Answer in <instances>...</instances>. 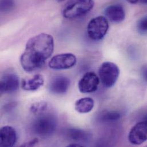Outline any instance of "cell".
<instances>
[{"instance_id":"6da1fadb","label":"cell","mask_w":147,"mask_h":147,"mask_svg":"<svg viewBox=\"0 0 147 147\" xmlns=\"http://www.w3.org/2000/svg\"><path fill=\"white\" fill-rule=\"evenodd\" d=\"M54 50V39L49 34L41 33L30 38L20 57V63L26 72L42 68Z\"/></svg>"},{"instance_id":"7a4b0ae2","label":"cell","mask_w":147,"mask_h":147,"mask_svg":"<svg viewBox=\"0 0 147 147\" xmlns=\"http://www.w3.org/2000/svg\"><path fill=\"white\" fill-rule=\"evenodd\" d=\"M32 124L33 132L41 138L51 136L57 128V119L55 115L47 111L36 115Z\"/></svg>"},{"instance_id":"3957f363","label":"cell","mask_w":147,"mask_h":147,"mask_svg":"<svg viewBox=\"0 0 147 147\" xmlns=\"http://www.w3.org/2000/svg\"><path fill=\"white\" fill-rule=\"evenodd\" d=\"M94 5L93 0H70L64 6L63 15L67 19H76L88 13Z\"/></svg>"},{"instance_id":"277c9868","label":"cell","mask_w":147,"mask_h":147,"mask_svg":"<svg viewBox=\"0 0 147 147\" xmlns=\"http://www.w3.org/2000/svg\"><path fill=\"white\" fill-rule=\"evenodd\" d=\"M109 22L106 17L100 16L92 18L87 26V34L92 40L100 41L107 34Z\"/></svg>"},{"instance_id":"5b68a950","label":"cell","mask_w":147,"mask_h":147,"mask_svg":"<svg viewBox=\"0 0 147 147\" xmlns=\"http://www.w3.org/2000/svg\"><path fill=\"white\" fill-rule=\"evenodd\" d=\"M119 74V67L112 62L107 61L102 63L98 69L100 80L106 88L112 87L117 81Z\"/></svg>"},{"instance_id":"8992f818","label":"cell","mask_w":147,"mask_h":147,"mask_svg":"<svg viewBox=\"0 0 147 147\" xmlns=\"http://www.w3.org/2000/svg\"><path fill=\"white\" fill-rule=\"evenodd\" d=\"M76 57L72 53H62L53 56L49 62L50 68L55 70L70 69L76 65Z\"/></svg>"},{"instance_id":"52a82bcc","label":"cell","mask_w":147,"mask_h":147,"mask_svg":"<svg viewBox=\"0 0 147 147\" xmlns=\"http://www.w3.org/2000/svg\"><path fill=\"white\" fill-rule=\"evenodd\" d=\"M100 79L97 74L88 72L82 77L78 83L80 92L82 93H90L96 92L98 89Z\"/></svg>"},{"instance_id":"ba28073f","label":"cell","mask_w":147,"mask_h":147,"mask_svg":"<svg viewBox=\"0 0 147 147\" xmlns=\"http://www.w3.org/2000/svg\"><path fill=\"white\" fill-rule=\"evenodd\" d=\"M129 142L133 145L139 146L147 140V120L137 123L131 129L128 135Z\"/></svg>"},{"instance_id":"9c48e42d","label":"cell","mask_w":147,"mask_h":147,"mask_svg":"<svg viewBox=\"0 0 147 147\" xmlns=\"http://www.w3.org/2000/svg\"><path fill=\"white\" fill-rule=\"evenodd\" d=\"M20 86L18 76L13 72H7L3 74L1 78V93H10L17 90Z\"/></svg>"},{"instance_id":"30bf717a","label":"cell","mask_w":147,"mask_h":147,"mask_svg":"<svg viewBox=\"0 0 147 147\" xmlns=\"http://www.w3.org/2000/svg\"><path fill=\"white\" fill-rule=\"evenodd\" d=\"M70 84V80L68 77L63 76H56L49 83V89L54 94H62L68 91Z\"/></svg>"},{"instance_id":"8fae6325","label":"cell","mask_w":147,"mask_h":147,"mask_svg":"<svg viewBox=\"0 0 147 147\" xmlns=\"http://www.w3.org/2000/svg\"><path fill=\"white\" fill-rule=\"evenodd\" d=\"M0 137V146L2 147H13L16 144L17 139L15 129L9 125L1 128Z\"/></svg>"},{"instance_id":"7c38bea8","label":"cell","mask_w":147,"mask_h":147,"mask_svg":"<svg viewBox=\"0 0 147 147\" xmlns=\"http://www.w3.org/2000/svg\"><path fill=\"white\" fill-rule=\"evenodd\" d=\"M105 15L107 19L113 23L119 24L123 22L125 17L124 7L119 5H112L105 10Z\"/></svg>"},{"instance_id":"4fadbf2b","label":"cell","mask_w":147,"mask_h":147,"mask_svg":"<svg viewBox=\"0 0 147 147\" xmlns=\"http://www.w3.org/2000/svg\"><path fill=\"white\" fill-rule=\"evenodd\" d=\"M44 80L42 75L36 74L32 78L22 80V88L27 91H34L44 85Z\"/></svg>"},{"instance_id":"5bb4252c","label":"cell","mask_w":147,"mask_h":147,"mask_svg":"<svg viewBox=\"0 0 147 147\" xmlns=\"http://www.w3.org/2000/svg\"><path fill=\"white\" fill-rule=\"evenodd\" d=\"M94 105V100L92 98L84 97L80 98L76 101L74 108L80 113H87L92 111Z\"/></svg>"},{"instance_id":"9a60e30c","label":"cell","mask_w":147,"mask_h":147,"mask_svg":"<svg viewBox=\"0 0 147 147\" xmlns=\"http://www.w3.org/2000/svg\"><path fill=\"white\" fill-rule=\"evenodd\" d=\"M68 135L71 139L76 142L85 141L88 138L87 132L77 128L70 129L68 132Z\"/></svg>"},{"instance_id":"2e32d148","label":"cell","mask_w":147,"mask_h":147,"mask_svg":"<svg viewBox=\"0 0 147 147\" xmlns=\"http://www.w3.org/2000/svg\"><path fill=\"white\" fill-rule=\"evenodd\" d=\"M48 106L47 102L40 101L33 104L30 107V111L35 115L47 111Z\"/></svg>"},{"instance_id":"e0dca14e","label":"cell","mask_w":147,"mask_h":147,"mask_svg":"<svg viewBox=\"0 0 147 147\" xmlns=\"http://www.w3.org/2000/svg\"><path fill=\"white\" fill-rule=\"evenodd\" d=\"M15 6L14 0H1V10L2 12H9Z\"/></svg>"},{"instance_id":"ac0fdd59","label":"cell","mask_w":147,"mask_h":147,"mask_svg":"<svg viewBox=\"0 0 147 147\" xmlns=\"http://www.w3.org/2000/svg\"><path fill=\"white\" fill-rule=\"evenodd\" d=\"M120 116V114L117 112H106L102 114V119L106 121H111L119 120Z\"/></svg>"},{"instance_id":"d6986e66","label":"cell","mask_w":147,"mask_h":147,"mask_svg":"<svg viewBox=\"0 0 147 147\" xmlns=\"http://www.w3.org/2000/svg\"><path fill=\"white\" fill-rule=\"evenodd\" d=\"M137 29L139 33L145 34L147 33V16L140 18L137 24Z\"/></svg>"},{"instance_id":"ffe728a7","label":"cell","mask_w":147,"mask_h":147,"mask_svg":"<svg viewBox=\"0 0 147 147\" xmlns=\"http://www.w3.org/2000/svg\"><path fill=\"white\" fill-rule=\"evenodd\" d=\"M38 142V139H34L33 140H32V141L29 142L28 143L23 145L24 146H26V147H32L34 146L36 144H37Z\"/></svg>"},{"instance_id":"44dd1931","label":"cell","mask_w":147,"mask_h":147,"mask_svg":"<svg viewBox=\"0 0 147 147\" xmlns=\"http://www.w3.org/2000/svg\"><path fill=\"white\" fill-rule=\"evenodd\" d=\"M142 74L143 78L147 82V67H144L142 69Z\"/></svg>"},{"instance_id":"7402d4cb","label":"cell","mask_w":147,"mask_h":147,"mask_svg":"<svg viewBox=\"0 0 147 147\" xmlns=\"http://www.w3.org/2000/svg\"><path fill=\"white\" fill-rule=\"evenodd\" d=\"M139 0H127V2H128L129 3H131V4H136L138 2Z\"/></svg>"},{"instance_id":"603a6c76","label":"cell","mask_w":147,"mask_h":147,"mask_svg":"<svg viewBox=\"0 0 147 147\" xmlns=\"http://www.w3.org/2000/svg\"><path fill=\"white\" fill-rule=\"evenodd\" d=\"M82 146L79 144H76V143H73L71 144H69L68 147H81Z\"/></svg>"},{"instance_id":"cb8c5ba5","label":"cell","mask_w":147,"mask_h":147,"mask_svg":"<svg viewBox=\"0 0 147 147\" xmlns=\"http://www.w3.org/2000/svg\"><path fill=\"white\" fill-rule=\"evenodd\" d=\"M140 2L143 3V4H147V0H140Z\"/></svg>"},{"instance_id":"d4e9b609","label":"cell","mask_w":147,"mask_h":147,"mask_svg":"<svg viewBox=\"0 0 147 147\" xmlns=\"http://www.w3.org/2000/svg\"><path fill=\"white\" fill-rule=\"evenodd\" d=\"M144 120H147V115L146 116V117H145V119Z\"/></svg>"},{"instance_id":"484cf974","label":"cell","mask_w":147,"mask_h":147,"mask_svg":"<svg viewBox=\"0 0 147 147\" xmlns=\"http://www.w3.org/2000/svg\"><path fill=\"white\" fill-rule=\"evenodd\" d=\"M58 1H59V2H62V1H64V0H57Z\"/></svg>"}]
</instances>
